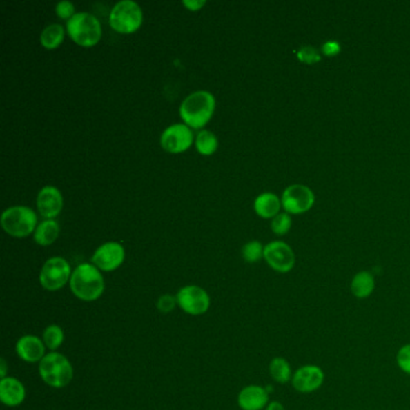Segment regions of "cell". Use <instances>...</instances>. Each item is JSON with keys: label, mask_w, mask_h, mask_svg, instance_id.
<instances>
[{"label": "cell", "mask_w": 410, "mask_h": 410, "mask_svg": "<svg viewBox=\"0 0 410 410\" xmlns=\"http://www.w3.org/2000/svg\"><path fill=\"white\" fill-rule=\"evenodd\" d=\"M70 289L76 297L92 302L101 297L105 290V280L97 266L81 264L75 269L70 278Z\"/></svg>", "instance_id": "cell-1"}, {"label": "cell", "mask_w": 410, "mask_h": 410, "mask_svg": "<svg viewBox=\"0 0 410 410\" xmlns=\"http://www.w3.org/2000/svg\"><path fill=\"white\" fill-rule=\"evenodd\" d=\"M215 108L213 94L207 90H197L189 94L179 108V115L186 126L200 129L210 121Z\"/></svg>", "instance_id": "cell-2"}, {"label": "cell", "mask_w": 410, "mask_h": 410, "mask_svg": "<svg viewBox=\"0 0 410 410\" xmlns=\"http://www.w3.org/2000/svg\"><path fill=\"white\" fill-rule=\"evenodd\" d=\"M39 373L48 387L61 389L70 384L74 378V369L64 355L51 351L39 364Z\"/></svg>", "instance_id": "cell-3"}, {"label": "cell", "mask_w": 410, "mask_h": 410, "mask_svg": "<svg viewBox=\"0 0 410 410\" xmlns=\"http://www.w3.org/2000/svg\"><path fill=\"white\" fill-rule=\"evenodd\" d=\"M68 34L79 46H93L101 37V24L93 14L77 12L66 23Z\"/></svg>", "instance_id": "cell-4"}, {"label": "cell", "mask_w": 410, "mask_h": 410, "mask_svg": "<svg viewBox=\"0 0 410 410\" xmlns=\"http://www.w3.org/2000/svg\"><path fill=\"white\" fill-rule=\"evenodd\" d=\"M1 226L14 237H26L35 231L37 217L32 208L26 206H14L1 215Z\"/></svg>", "instance_id": "cell-5"}, {"label": "cell", "mask_w": 410, "mask_h": 410, "mask_svg": "<svg viewBox=\"0 0 410 410\" xmlns=\"http://www.w3.org/2000/svg\"><path fill=\"white\" fill-rule=\"evenodd\" d=\"M142 19V10L137 3L133 0H121L112 8L110 26L118 33H134L140 28Z\"/></svg>", "instance_id": "cell-6"}, {"label": "cell", "mask_w": 410, "mask_h": 410, "mask_svg": "<svg viewBox=\"0 0 410 410\" xmlns=\"http://www.w3.org/2000/svg\"><path fill=\"white\" fill-rule=\"evenodd\" d=\"M71 267L69 262L61 257H53L43 264L40 272V283L48 291L64 288L70 282Z\"/></svg>", "instance_id": "cell-7"}, {"label": "cell", "mask_w": 410, "mask_h": 410, "mask_svg": "<svg viewBox=\"0 0 410 410\" xmlns=\"http://www.w3.org/2000/svg\"><path fill=\"white\" fill-rule=\"evenodd\" d=\"M177 304L183 312L189 315H202L211 306L210 295L197 285H186L178 290Z\"/></svg>", "instance_id": "cell-8"}, {"label": "cell", "mask_w": 410, "mask_h": 410, "mask_svg": "<svg viewBox=\"0 0 410 410\" xmlns=\"http://www.w3.org/2000/svg\"><path fill=\"white\" fill-rule=\"evenodd\" d=\"M315 196L311 188L303 184L288 186L282 196V206L289 215H302L312 208Z\"/></svg>", "instance_id": "cell-9"}, {"label": "cell", "mask_w": 410, "mask_h": 410, "mask_svg": "<svg viewBox=\"0 0 410 410\" xmlns=\"http://www.w3.org/2000/svg\"><path fill=\"white\" fill-rule=\"evenodd\" d=\"M264 259L272 270L280 273H288L294 269L296 257L289 244L282 241H273L266 244Z\"/></svg>", "instance_id": "cell-10"}, {"label": "cell", "mask_w": 410, "mask_h": 410, "mask_svg": "<svg viewBox=\"0 0 410 410\" xmlns=\"http://www.w3.org/2000/svg\"><path fill=\"white\" fill-rule=\"evenodd\" d=\"M325 382V373L317 364H304L296 369L291 384L300 393H312L322 387Z\"/></svg>", "instance_id": "cell-11"}, {"label": "cell", "mask_w": 410, "mask_h": 410, "mask_svg": "<svg viewBox=\"0 0 410 410\" xmlns=\"http://www.w3.org/2000/svg\"><path fill=\"white\" fill-rule=\"evenodd\" d=\"M193 142V133L186 124H173L168 126L160 137V145L170 153H181L189 148Z\"/></svg>", "instance_id": "cell-12"}, {"label": "cell", "mask_w": 410, "mask_h": 410, "mask_svg": "<svg viewBox=\"0 0 410 410\" xmlns=\"http://www.w3.org/2000/svg\"><path fill=\"white\" fill-rule=\"evenodd\" d=\"M126 257V251L118 242L104 243L103 246L94 252L92 264L99 270L111 272L118 269L123 264Z\"/></svg>", "instance_id": "cell-13"}, {"label": "cell", "mask_w": 410, "mask_h": 410, "mask_svg": "<svg viewBox=\"0 0 410 410\" xmlns=\"http://www.w3.org/2000/svg\"><path fill=\"white\" fill-rule=\"evenodd\" d=\"M37 210L46 219H53L61 213L63 196L56 186H46L37 194Z\"/></svg>", "instance_id": "cell-14"}, {"label": "cell", "mask_w": 410, "mask_h": 410, "mask_svg": "<svg viewBox=\"0 0 410 410\" xmlns=\"http://www.w3.org/2000/svg\"><path fill=\"white\" fill-rule=\"evenodd\" d=\"M45 350L46 345L37 335H23L16 343V353L24 362L28 364H40L41 360L46 356Z\"/></svg>", "instance_id": "cell-15"}, {"label": "cell", "mask_w": 410, "mask_h": 410, "mask_svg": "<svg viewBox=\"0 0 410 410\" xmlns=\"http://www.w3.org/2000/svg\"><path fill=\"white\" fill-rule=\"evenodd\" d=\"M237 403L242 410H262L269 404V392L259 385L243 387L238 393Z\"/></svg>", "instance_id": "cell-16"}, {"label": "cell", "mask_w": 410, "mask_h": 410, "mask_svg": "<svg viewBox=\"0 0 410 410\" xmlns=\"http://www.w3.org/2000/svg\"><path fill=\"white\" fill-rule=\"evenodd\" d=\"M26 398V389L17 378L6 377L0 380V401L5 406L17 407Z\"/></svg>", "instance_id": "cell-17"}, {"label": "cell", "mask_w": 410, "mask_h": 410, "mask_svg": "<svg viewBox=\"0 0 410 410\" xmlns=\"http://www.w3.org/2000/svg\"><path fill=\"white\" fill-rule=\"evenodd\" d=\"M282 201L273 193H262L254 201V210L262 218H275L280 215Z\"/></svg>", "instance_id": "cell-18"}, {"label": "cell", "mask_w": 410, "mask_h": 410, "mask_svg": "<svg viewBox=\"0 0 410 410\" xmlns=\"http://www.w3.org/2000/svg\"><path fill=\"white\" fill-rule=\"evenodd\" d=\"M375 288V280L372 273L369 271H361L358 272L351 280L350 290L355 297L364 300L373 294Z\"/></svg>", "instance_id": "cell-19"}, {"label": "cell", "mask_w": 410, "mask_h": 410, "mask_svg": "<svg viewBox=\"0 0 410 410\" xmlns=\"http://www.w3.org/2000/svg\"><path fill=\"white\" fill-rule=\"evenodd\" d=\"M59 236V225L53 219H46L37 225L34 240L40 246H50Z\"/></svg>", "instance_id": "cell-20"}, {"label": "cell", "mask_w": 410, "mask_h": 410, "mask_svg": "<svg viewBox=\"0 0 410 410\" xmlns=\"http://www.w3.org/2000/svg\"><path fill=\"white\" fill-rule=\"evenodd\" d=\"M270 374L275 382L288 384L293 379V369L284 358H275L271 361Z\"/></svg>", "instance_id": "cell-21"}, {"label": "cell", "mask_w": 410, "mask_h": 410, "mask_svg": "<svg viewBox=\"0 0 410 410\" xmlns=\"http://www.w3.org/2000/svg\"><path fill=\"white\" fill-rule=\"evenodd\" d=\"M66 30L61 24L53 23L47 26L46 28L42 30L41 40L42 46L46 47L47 50H55L61 45L64 40Z\"/></svg>", "instance_id": "cell-22"}, {"label": "cell", "mask_w": 410, "mask_h": 410, "mask_svg": "<svg viewBox=\"0 0 410 410\" xmlns=\"http://www.w3.org/2000/svg\"><path fill=\"white\" fill-rule=\"evenodd\" d=\"M196 149L204 155H211L215 153L218 147L217 136L210 130H201L195 140Z\"/></svg>", "instance_id": "cell-23"}, {"label": "cell", "mask_w": 410, "mask_h": 410, "mask_svg": "<svg viewBox=\"0 0 410 410\" xmlns=\"http://www.w3.org/2000/svg\"><path fill=\"white\" fill-rule=\"evenodd\" d=\"M42 340L46 345L47 349L56 351L64 342V331L58 325H50L45 329L43 335H42Z\"/></svg>", "instance_id": "cell-24"}, {"label": "cell", "mask_w": 410, "mask_h": 410, "mask_svg": "<svg viewBox=\"0 0 410 410\" xmlns=\"http://www.w3.org/2000/svg\"><path fill=\"white\" fill-rule=\"evenodd\" d=\"M265 247L259 241H251L246 243L242 248V257L249 264H254L264 257Z\"/></svg>", "instance_id": "cell-25"}, {"label": "cell", "mask_w": 410, "mask_h": 410, "mask_svg": "<svg viewBox=\"0 0 410 410\" xmlns=\"http://www.w3.org/2000/svg\"><path fill=\"white\" fill-rule=\"evenodd\" d=\"M291 225H293V220H291L289 213H280V215H275V218H272V222H271L272 231L280 236L289 233Z\"/></svg>", "instance_id": "cell-26"}, {"label": "cell", "mask_w": 410, "mask_h": 410, "mask_svg": "<svg viewBox=\"0 0 410 410\" xmlns=\"http://www.w3.org/2000/svg\"><path fill=\"white\" fill-rule=\"evenodd\" d=\"M297 58L298 61H302L304 64L312 66L322 61V55L313 46H303L298 50Z\"/></svg>", "instance_id": "cell-27"}, {"label": "cell", "mask_w": 410, "mask_h": 410, "mask_svg": "<svg viewBox=\"0 0 410 410\" xmlns=\"http://www.w3.org/2000/svg\"><path fill=\"white\" fill-rule=\"evenodd\" d=\"M397 366L402 372L410 375V344L403 345L396 356Z\"/></svg>", "instance_id": "cell-28"}, {"label": "cell", "mask_w": 410, "mask_h": 410, "mask_svg": "<svg viewBox=\"0 0 410 410\" xmlns=\"http://www.w3.org/2000/svg\"><path fill=\"white\" fill-rule=\"evenodd\" d=\"M177 304V300L176 297H173V295H163L160 296L157 302V307H158L159 312L163 313V314H168V313L173 312L175 307Z\"/></svg>", "instance_id": "cell-29"}, {"label": "cell", "mask_w": 410, "mask_h": 410, "mask_svg": "<svg viewBox=\"0 0 410 410\" xmlns=\"http://www.w3.org/2000/svg\"><path fill=\"white\" fill-rule=\"evenodd\" d=\"M56 14L63 19H69L75 14V6L69 0H63L56 5Z\"/></svg>", "instance_id": "cell-30"}, {"label": "cell", "mask_w": 410, "mask_h": 410, "mask_svg": "<svg viewBox=\"0 0 410 410\" xmlns=\"http://www.w3.org/2000/svg\"><path fill=\"white\" fill-rule=\"evenodd\" d=\"M340 45L337 41H327L322 46V51L324 56L335 57L340 55Z\"/></svg>", "instance_id": "cell-31"}, {"label": "cell", "mask_w": 410, "mask_h": 410, "mask_svg": "<svg viewBox=\"0 0 410 410\" xmlns=\"http://www.w3.org/2000/svg\"><path fill=\"white\" fill-rule=\"evenodd\" d=\"M206 4L205 0H184L183 5L191 11L201 9Z\"/></svg>", "instance_id": "cell-32"}, {"label": "cell", "mask_w": 410, "mask_h": 410, "mask_svg": "<svg viewBox=\"0 0 410 410\" xmlns=\"http://www.w3.org/2000/svg\"><path fill=\"white\" fill-rule=\"evenodd\" d=\"M265 410H285L284 406L278 401H273L270 402L267 407H266Z\"/></svg>", "instance_id": "cell-33"}, {"label": "cell", "mask_w": 410, "mask_h": 410, "mask_svg": "<svg viewBox=\"0 0 410 410\" xmlns=\"http://www.w3.org/2000/svg\"><path fill=\"white\" fill-rule=\"evenodd\" d=\"M6 371H8L6 361L4 359H1L0 360V377H1V379L6 378Z\"/></svg>", "instance_id": "cell-34"}]
</instances>
